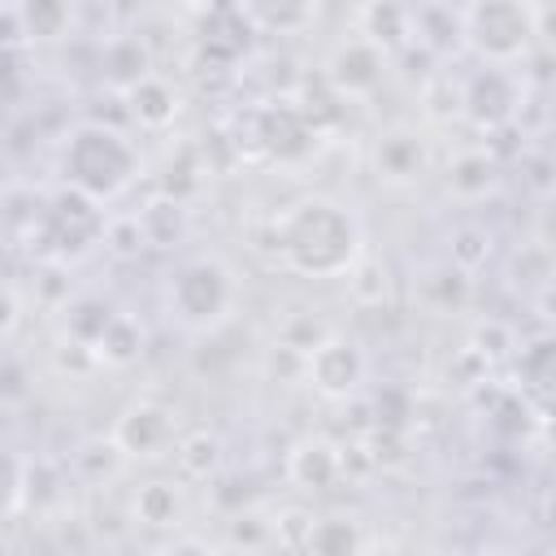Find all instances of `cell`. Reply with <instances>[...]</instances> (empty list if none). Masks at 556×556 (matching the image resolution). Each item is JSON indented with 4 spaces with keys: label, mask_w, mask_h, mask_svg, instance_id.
Wrapping results in <instances>:
<instances>
[{
    "label": "cell",
    "mask_w": 556,
    "mask_h": 556,
    "mask_svg": "<svg viewBox=\"0 0 556 556\" xmlns=\"http://www.w3.org/2000/svg\"><path fill=\"white\" fill-rule=\"evenodd\" d=\"M382 74H387V52L361 35L339 39L334 52L326 56V83L339 96H374L382 87Z\"/></svg>",
    "instance_id": "10"
},
{
    "label": "cell",
    "mask_w": 556,
    "mask_h": 556,
    "mask_svg": "<svg viewBox=\"0 0 556 556\" xmlns=\"http://www.w3.org/2000/svg\"><path fill=\"white\" fill-rule=\"evenodd\" d=\"M361 547H365V530L356 517H348V513L313 517V530L304 543L308 556H361Z\"/></svg>",
    "instance_id": "14"
},
{
    "label": "cell",
    "mask_w": 556,
    "mask_h": 556,
    "mask_svg": "<svg viewBox=\"0 0 556 556\" xmlns=\"http://www.w3.org/2000/svg\"><path fill=\"white\" fill-rule=\"evenodd\" d=\"M139 148L126 130L109 122H83L61 143V178L65 191H78L91 204L117 200L139 178Z\"/></svg>",
    "instance_id": "2"
},
{
    "label": "cell",
    "mask_w": 556,
    "mask_h": 556,
    "mask_svg": "<svg viewBox=\"0 0 556 556\" xmlns=\"http://www.w3.org/2000/svg\"><path fill=\"white\" fill-rule=\"evenodd\" d=\"M22 495H26V465L9 447H0V517H9L22 504Z\"/></svg>",
    "instance_id": "21"
},
{
    "label": "cell",
    "mask_w": 556,
    "mask_h": 556,
    "mask_svg": "<svg viewBox=\"0 0 556 556\" xmlns=\"http://www.w3.org/2000/svg\"><path fill=\"white\" fill-rule=\"evenodd\" d=\"M178 417L174 408L156 404V400H135L117 413L109 439L113 447L122 452V460H161V456H174V443H178Z\"/></svg>",
    "instance_id": "5"
},
{
    "label": "cell",
    "mask_w": 556,
    "mask_h": 556,
    "mask_svg": "<svg viewBox=\"0 0 556 556\" xmlns=\"http://www.w3.org/2000/svg\"><path fill=\"white\" fill-rule=\"evenodd\" d=\"M304 378H308L313 391H321L326 400H348V395L365 382V352H361V343L330 330V334L304 356Z\"/></svg>",
    "instance_id": "7"
},
{
    "label": "cell",
    "mask_w": 556,
    "mask_h": 556,
    "mask_svg": "<svg viewBox=\"0 0 556 556\" xmlns=\"http://www.w3.org/2000/svg\"><path fill=\"white\" fill-rule=\"evenodd\" d=\"M43 239L56 256H78L96 239H104V213L100 204L83 200L78 191H61L43 204Z\"/></svg>",
    "instance_id": "6"
},
{
    "label": "cell",
    "mask_w": 556,
    "mask_h": 556,
    "mask_svg": "<svg viewBox=\"0 0 556 556\" xmlns=\"http://www.w3.org/2000/svg\"><path fill=\"white\" fill-rule=\"evenodd\" d=\"M217 460H222L217 434H208V430H182V434H178V443H174V465H178V478H182V482H204V478H213Z\"/></svg>",
    "instance_id": "16"
},
{
    "label": "cell",
    "mask_w": 556,
    "mask_h": 556,
    "mask_svg": "<svg viewBox=\"0 0 556 556\" xmlns=\"http://www.w3.org/2000/svg\"><path fill=\"white\" fill-rule=\"evenodd\" d=\"M408 26H413V13L408 9H395V4H365L356 13V35L369 39L374 48H382V52L395 48L408 35Z\"/></svg>",
    "instance_id": "18"
},
{
    "label": "cell",
    "mask_w": 556,
    "mask_h": 556,
    "mask_svg": "<svg viewBox=\"0 0 556 556\" xmlns=\"http://www.w3.org/2000/svg\"><path fill=\"white\" fill-rule=\"evenodd\" d=\"M447 256H452V265H456L460 274H473V269L491 256V235L478 230V226H460V230H452V248H447Z\"/></svg>",
    "instance_id": "20"
},
{
    "label": "cell",
    "mask_w": 556,
    "mask_h": 556,
    "mask_svg": "<svg viewBox=\"0 0 556 556\" xmlns=\"http://www.w3.org/2000/svg\"><path fill=\"white\" fill-rule=\"evenodd\" d=\"M460 17V39L495 70H508L513 61H521L539 30H534V4H517V0H486V4H469L456 13Z\"/></svg>",
    "instance_id": "4"
},
{
    "label": "cell",
    "mask_w": 556,
    "mask_h": 556,
    "mask_svg": "<svg viewBox=\"0 0 556 556\" xmlns=\"http://www.w3.org/2000/svg\"><path fill=\"white\" fill-rule=\"evenodd\" d=\"M17 17H22V35L48 39V35H61V26L70 22V9L65 4H26V9H17Z\"/></svg>",
    "instance_id": "22"
},
{
    "label": "cell",
    "mask_w": 556,
    "mask_h": 556,
    "mask_svg": "<svg viewBox=\"0 0 556 556\" xmlns=\"http://www.w3.org/2000/svg\"><path fill=\"white\" fill-rule=\"evenodd\" d=\"M126 109L143 130H165L174 126V117L182 113V96L169 78L161 74H143L135 87H126Z\"/></svg>",
    "instance_id": "11"
},
{
    "label": "cell",
    "mask_w": 556,
    "mask_h": 556,
    "mask_svg": "<svg viewBox=\"0 0 556 556\" xmlns=\"http://www.w3.org/2000/svg\"><path fill=\"white\" fill-rule=\"evenodd\" d=\"M348 278V295H352V304H361V308H378L382 300H387V291H391V274H387V265L365 248L361 252V261L343 274Z\"/></svg>",
    "instance_id": "19"
},
{
    "label": "cell",
    "mask_w": 556,
    "mask_h": 556,
    "mask_svg": "<svg viewBox=\"0 0 556 556\" xmlns=\"http://www.w3.org/2000/svg\"><path fill=\"white\" fill-rule=\"evenodd\" d=\"M17 321H22V300H17V291L0 278V339H9V334L17 330Z\"/></svg>",
    "instance_id": "23"
},
{
    "label": "cell",
    "mask_w": 556,
    "mask_h": 556,
    "mask_svg": "<svg viewBox=\"0 0 556 556\" xmlns=\"http://www.w3.org/2000/svg\"><path fill=\"white\" fill-rule=\"evenodd\" d=\"M287 473L295 486L304 491H330L343 473V452L326 439H304L291 456H287Z\"/></svg>",
    "instance_id": "12"
},
{
    "label": "cell",
    "mask_w": 556,
    "mask_h": 556,
    "mask_svg": "<svg viewBox=\"0 0 556 556\" xmlns=\"http://www.w3.org/2000/svg\"><path fill=\"white\" fill-rule=\"evenodd\" d=\"M274 256L300 278H343L365 252L356 208L334 195H300L269 217Z\"/></svg>",
    "instance_id": "1"
},
{
    "label": "cell",
    "mask_w": 556,
    "mask_h": 556,
    "mask_svg": "<svg viewBox=\"0 0 556 556\" xmlns=\"http://www.w3.org/2000/svg\"><path fill=\"white\" fill-rule=\"evenodd\" d=\"M156 556H222V552L208 547L204 539H174V543H165Z\"/></svg>",
    "instance_id": "24"
},
{
    "label": "cell",
    "mask_w": 556,
    "mask_h": 556,
    "mask_svg": "<svg viewBox=\"0 0 556 556\" xmlns=\"http://www.w3.org/2000/svg\"><path fill=\"white\" fill-rule=\"evenodd\" d=\"M239 295H243L239 291V274L222 256H191V261H182L178 269H169L165 291H161L169 321H178L191 334L226 326L235 317V308H239Z\"/></svg>",
    "instance_id": "3"
},
{
    "label": "cell",
    "mask_w": 556,
    "mask_h": 556,
    "mask_svg": "<svg viewBox=\"0 0 556 556\" xmlns=\"http://www.w3.org/2000/svg\"><path fill=\"white\" fill-rule=\"evenodd\" d=\"M13 70H17V56H13V43H0V87L13 78Z\"/></svg>",
    "instance_id": "25"
},
{
    "label": "cell",
    "mask_w": 556,
    "mask_h": 556,
    "mask_svg": "<svg viewBox=\"0 0 556 556\" xmlns=\"http://www.w3.org/2000/svg\"><path fill=\"white\" fill-rule=\"evenodd\" d=\"M517 104H521V87L508 70H495V65H482L478 74H469L460 83V113L478 126V130H495L504 122L517 117Z\"/></svg>",
    "instance_id": "8"
},
{
    "label": "cell",
    "mask_w": 556,
    "mask_h": 556,
    "mask_svg": "<svg viewBox=\"0 0 556 556\" xmlns=\"http://www.w3.org/2000/svg\"><path fill=\"white\" fill-rule=\"evenodd\" d=\"M430 169V143L417 126H387L374 139V174L387 187H413Z\"/></svg>",
    "instance_id": "9"
},
{
    "label": "cell",
    "mask_w": 556,
    "mask_h": 556,
    "mask_svg": "<svg viewBox=\"0 0 556 556\" xmlns=\"http://www.w3.org/2000/svg\"><path fill=\"white\" fill-rule=\"evenodd\" d=\"M495 187V161L482 148H465L447 165V191L460 200H482Z\"/></svg>",
    "instance_id": "15"
},
{
    "label": "cell",
    "mask_w": 556,
    "mask_h": 556,
    "mask_svg": "<svg viewBox=\"0 0 556 556\" xmlns=\"http://www.w3.org/2000/svg\"><path fill=\"white\" fill-rule=\"evenodd\" d=\"M91 352H96V365H130L139 352H143V330H139V321L135 317H126V313H113L109 317V326L100 330V339L91 343Z\"/></svg>",
    "instance_id": "17"
},
{
    "label": "cell",
    "mask_w": 556,
    "mask_h": 556,
    "mask_svg": "<svg viewBox=\"0 0 556 556\" xmlns=\"http://www.w3.org/2000/svg\"><path fill=\"white\" fill-rule=\"evenodd\" d=\"M135 521H143V526H152V530H174L178 521H182V513H187V504H182V486L178 482H169V478H152V482H143L139 491H135Z\"/></svg>",
    "instance_id": "13"
}]
</instances>
